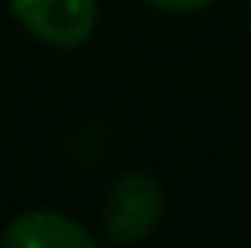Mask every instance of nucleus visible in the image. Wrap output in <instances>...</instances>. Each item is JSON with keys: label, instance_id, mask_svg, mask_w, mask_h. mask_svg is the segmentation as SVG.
<instances>
[{"label": "nucleus", "instance_id": "f257e3e1", "mask_svg": "<svg viewBox=\"0 0 251 248\" xmlns=\"http://www.w3.org/2000/svg\"><path fill=\"white\" fill-rule=\"evenodd\" d=\"M164 216V190L150 172L120 175L102 204V234L109 245H135L157 230Z\"/></svg>", "mask_w": 251, "mask_h": 248}, {"label": "nucleus", "instance_id": "f03ea898", "mask_svg": "<svg viewBox=\"0 0 251 248\" xmlns=\"http://www.w3.org/2000/svg\"><path fill=\"white\" fill-rule=\"evenodd\" d=\"M19 19L40 44L51 48H80L91 40L99 0H7Z\"/></svg>", "mask_w": 251, "mask_h": 248}, {"label": "nucleus", "instance_id": "7ed1b4c3", "mask_svg": "<svg viewBox=\"0 0 251 248\" xmlns=\"http://www.w3.org/2000/svg\"><path fill=\"white\" fill-rule=\"evenodd\" d=\"M7 248H95V234L62 212H22L0 237Z\"/></svg>", "mask_w": 251, "mask_h": 248}, {"label": "nucleus", "instance_id": "20e7f679", "mask_svg": "<svg viewBox=\"0 0 251 248\" xmlns=\"http://www.w3.org/2000/svg\"><path fill=\"white\" fill-rule=\"evenodd\" d=\"M146 4L157 7V11H168V15H197L204 7H211L215 0H146Z\"/></svg>", "mask_w": 251, "mask_h": 248}]
</instances>
